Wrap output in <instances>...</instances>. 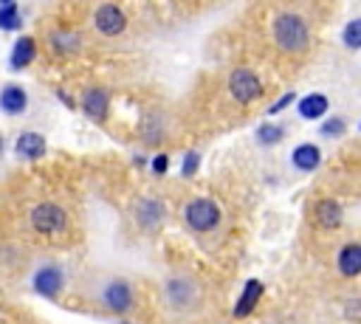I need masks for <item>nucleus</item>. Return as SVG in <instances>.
<instances>
[{
	"label": "nucleus",
	"mask_w": 361,
	"mask_h": 324,
	"mask_svg": "<svg viewBox=\"0 0 361 324\" xmlns=\"http://www.w3.org/2000/svg\"><path fill=\"white\" fill-rule=\"evenodd\" d=\"M274 39L282 51H305L307 42H310V31H307V23L299 17V14H279L274 20Z\"/></svg>",
	"instance_id": "1"
},
{
	"label": "nucleus",
	"mask_w": 361,
	"mask_h": 324,
	"mask_svg": "<svg viewBox=\"0 0 361 324\" xmlns=\"http://www.w3.org/2000/svg\"><path fill=\"white\" fill-rule=\"evenodd\" d=\"M186 223L195 228V231H212L217 223H220V208L214 200L209 197H197L186 206Z\"/></svg>",
	"instance_id": "2"
},
{
	"label": "nucleus",
	"mask_w": 361,
	"mask_h": 324,
	"mask_svg": "<svg viewBox=\"0 0 361 324\" xmlns=\"http://www.w3.org/2000/svg\"><path fill=\"white\" fill-rule=\"evenodd\" d=\"M228 90H231V96H234L240 104H248V101H254V99L262 93V85H259V79H257L254 70L237 68V70L228 76Z\"/></svg>",
	"instance_id": "3"
},
{
	"label": "nucleus",
	"mask_w": 361,
	"mask_h": 324,
	"mask_svg": "<svg viewBox=\"0 0 361 324\" xmlns=\"http://www.w3.org/2000/svg\"><path fill=\"white\" fill-rule=\"evenodd\" d=\"M31 223H34L37 231H59V228H65L68 217H65V211H62L59 206H54V203H39V206L31 211Z\"/></svg>",
	"instance_id": "4"
},
{
	"label": "nucleus",
	"mask_w": 361,
	"mask_h": 324,
	"mask_svg": "<svg viewBox=\"0 0 361 324\" xmlns=\"http://www.w3.org/2000/svg\"><path fill=\"white\" fill-rule=\"evenodd\" d=\"M93 23H96V28L102 31V34H107V37H113V34H121L124 31V14H121V8L118 6H99L96 8V17H93Z\"/></svg>",
	"instance_id": "5"
},
{
	"label": "nucleus",
	"mask_w": 361,
	"mask_h": 324,
	"mask_svg": "<svg viewBox=\"0 0 361 324\" xmlns=\"http://www.w3.org/2000/svg\"><path fill=\"white\" fill-rule=\"evenodd\" d=\"M62 270L59 268H54V265H45V268H39L37 270V276H34V290L39 293V296H56L59 290H62Z\"/></svg>",
	"instance_id": "6"
},
{
	"label": "nucleus",
	"mask_w": 361,
	"mask_h": 324,
	"mask_svg": "<svg viewBox=\"0 0 361 324\" xmlns=\"http://www.w3.org/2000/svg\"><path fill=\"white\" fill-rule=\"evenodd\" d=\"M104 304H107L113 313L130 310V304H133L130 285H127V282H110V285L104 287Z\"/></svg>",
	"instance_id": "7"
},
{
	"label": "nucleus",
	"mask_w": 361,
	"mask_h": 324,
	"mask_svg": "<svg viewBox=\"0 0 361 324\" xmlns=\"http://www.w3.org/2000/svg\"><path fill=\"white\" fill-rule=\"evenodd\" d=\"M338 273L341 276H358L361 273V242H347L341 251H338Z\"/></svg>",
	"instance_id": "8"
},
{
	"label": "nucleus",
	"mask_w": 361,
	"mask_h": 324,
	"mask_svg": "<svg viewBox=\"0 0 361 324\" xmlns=\"http://www.w3.org/2000/svg\"><path fill=\"white\" fill-rule=\"evenodd\" d=\"M259 296H262V282L259 279H248L245 287H243V293H240V299H237V304H234V316L237 318H245L257 307Z\"/></svg>",
	"instance_id": "9"
},
{
	"label": "nucleus",
	"mask_w": 361,
	"mask_h": 324,
	"mask_svg": "<svg viewBox=\"0 0 361 324\" xmlns=\"http://www.w3.org/2000/svg\"><path fill=\"white\" fill-rule=\"evenodd\" d=\"M290 161H293V166H296L299 172H313V169H319V163H322V149H319L316 144H299V147L293 149Z\"/></svg>",
	"instance_id": "10"
},
{
	"label": "nucleus",
	"mask_w": 361,
	"mask_h": 324,
	"mask_svg": "<svg viewBox=\"0 0 361 324\" xmlns=\"http://www.w3.org/2000/svg\"><path fill=\"white\" fill-rule=\"evenodd\" d=\"M327 110H330V101H327L324 93H307L305 99H299V116L307 118V121L322 118Z\"/></svg>",
	"instance_id": "11"
},
{
	"label": "nucleus",
	"mask_w": 361,
	"mask_h": 324,
	"mask_svg": "<svg viewBox=\"0 0 361 324\" xmlns=\"http://www.w3.org/2000/svg\"><path fill=\"white\" fill-rule=\"evenodd\" d=\"M34 56H37L34 39H31V37H20V39L14 42V48H11V70L28 68V65L34 62Z\"/></svg>",
	"instance_id": "12"
},
{
	"label": "nucleus",
	"mask_w": 361,
	"mask_h": 324,
	"mask_svg": "<svg viewBox=\"0 0 361 324\" xmlns=\"http://www.w3.org/2000/svg\"><path fill=\"white\" fill-rule=\"evenodd\" d=\"M107 90H102V87H93V90H87L85 93V99H82V107H85V113L87 116H93L96 121H102L104 116H107Z\"/></svg>",
	"instance_id": "13"
},
{
	"label": "nucleus",
	"mask_w": 361,
	"mask_h": 324,
	"mask_svg": "<svg viewBox=\"0 0 361 324\" xmlns=\"http://www.w3.org/2000/svg\"><path fill=\"white\" fill-rule=\"evenodd\" d=\"M25 104H28V96H25V90H23L20 85H8V87L0 93V107H3L6 113H11V116L23 113Z\"/></svg>",
	"instance_id": "14"
},
{
	"label": "nucleus",
	"mask_w": 361,
	"mask_h": 324,
	"mask_svg": "<svg viewBox=\"0 0 361 324\" xmlns=\"http://www.w3.org/2000/svg\"><path fill=\"white\" fill-rule=\"evenodd\" d=\"M14 149L20 158H39L45 152V138L39 132H23L14 144Z\"/></svg>",
	"instance_id": "15"
},
{
	"label": "nucleus",
	"mask_w": 361,
	"mask_h": 324,
	"mask_svg": "<svg viewBox=\"0 0 361 324\" xmlns=\"http://www.w3.org/2000/svg\"><path fill=\"white\" fill-rule=\"evenodd\" d=\"M316 223L324 228H338L341 225V206L336 200H322L316 206Z\"/></svg>",
	"instance_id": "16"
},
{
	"label": "nucleus",
	"mask_w": 361,
	"mask_h": 324,
	"mask_svg": "<svg viewBox=\"0 0 361 324\" xmlns=\"http://www.w3.org/2000/svg\"><path fill=\"white\" fill-rule=\"evenodd\" d=\"M341 42L350 48V51H361V17L350 20L341 31Z\"/></svg>",
	"instance_id": "17"
},
{
	"label": "nucleus",
	"mask_w": 361,
	"mask_h": 324,
	"mask_svg": "<svg viewBox=\"0 0 361 324\" xmlns=\"http://www.w3.org/2000/svg\"><path fill=\"white\" fill-rule=\"evenodd\" d=\"M54 51L56 54H76V48H79V37L76 34H71V31H59V34H54Z\"/></svg>",
	"instance_id": "18"
},
{
	"label": "nucleus",
	"mask_w": 361,
	"mask_h": 324,
	"mask_svg": "<svg viewBox=\"0 0 361 324\" xmlns=\"http://www.w3.org/2000/svg\"><path fill=\"white\" fill-rule=\"evenodd\" d=\"M0 28H3V31H14V28H20L17 3H3V6H0Z\"/></svg>",
	"instance_id": "19"
},
{
	"label": "nucleus",
	"mask_w": 361,
	"mask_h": 324,
	"mask_svg": "<svg viewBox=\"0 0 361 324\" xmlns=\"http://www.w3.org/2000/svg\"><path fill=\"white\" fill-rule=\"evenodd\" d=\"M282 135H285V130H282V127H276V124H262V127H257V141H259V144H265V147H271V144L282 141Z\"/></svg>",
	"instance_id": "20"
},
{
	"label": "nucleus",
	"mask_w": 361,
	"mask_h": 324,
	"mask_svg": "<svg viewBox=\"0 0 361 324\" xmlns=\"http://www.w3.org/2000/svg\"><path fill=\"white\" fill-rule=\"evenodd\" d=\"M344 127H347V124H344L341 118H327V121L322 124V132L330 135V138H338V135H344Z\"/></svg>",
	"instance_id": "21"
},
{
	"label": "nucleus",
	"mask_w": 361,
	"mask_h": 324,
	"mask_svg": "<svg viewBox=\"0 0 361 324\" xmlns=\"http://www.w3.org/2000/svg\"><path fill=\"white\" fill-rule=\"evenodd\" d=\"M197 163H200V155H197V152H186L183 166H180V175H183V177H192V175L197 172Z\"/></svg>",
	"instance_id": "22"
},
{
	"label": "nucleus",
	"mask_w": 361,
	"mask_h": 324,
	"mask_svg": "<svg viewBox=\"0 0 361 324\" xmlns=\"http://www.w3.org/2000/svg\"><path fill=\"white\" fill-rule=\"evenodd\" d=\"M141 208H147V217H144L147 225H152L155 220H161V203H155V200H144Z\"/></svg>",
	"instance_id": "23"
},
{
	"label": "nucleus",
	"mask_w": 361,
	"mask_h": 324,
	"mask_svg": "<svg viewBox=\"0 0 361 324\" xmlns=\"http://www.w3.org/2000/svg\"><path fill=\"white\" fill-rule=\"evenodd\" d=\"M293 99H296V93H285L282 99H276V101L268 107V116H276V113H282V110H285V107H288Z\"/></svg>",
	"instance_id": "24"
},
{
	"label": "nucleus",
	"mask_w": 361,
	"mask_h": 324,
	"mask_svg": "<svg viewBox=\"0 0 361 324\" xmlns=\"http://www.w3.org/2000/svg\"><path fill=\"white\" fill-rule=\"evenodd\" d=\"M152 169H155V172H166V155H158V158L152 161Z\"/></svg>",
	"instance_id": "25"
},
{
	"label": "nucleus",
	"mask_w": 361,
	"mask_h": 324,
	"mask_svg": "<svg viewBox=\"0 0 361 324\" xmlns=\"http://www.w3.org/2000/svg\"><path fill=\"white\" fill-rule=\"evenodd\" d=\"M0 152H3V135H0Z\"/></svg>",
	"instance_id": "26"
},
{
	"label": "nucleus",
	"mask_w": 361,
	"mask_h": 324,
	"mask_svg": "<svg viewBox=\"0 0 361 324\" xmlns=\"http://www.w3.org/2000/svg\"><path fill=\"white\" fill-rule=\"evenodd\" d=\"M358 127H361V124H358Z\"/></svg>",
	"instance_id": "27"
}]
</instances>
